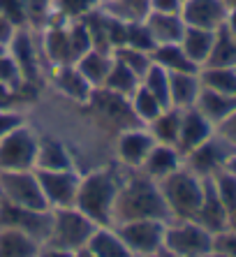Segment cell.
<instances>
[{
	"mask_svg": "<svg viewBox=\"0 0 236 257\" xmlns=\"http://www.w3.org/2000/svg\"><path fill=\"white\" fill-rule=\"evenodd\" d=\"M125 44H128V47H135V49H142V51H148V54H153V49H155L153 37H151V33H148V28H146L144 21L128 24Z\"/></svg>",
	"mask_w": 236,
	"mask_h": 257,
	"instance_id": "obj_39",
	"label": "cell"
},
{
	"mask_svg": "<svg viewBox=\"0 0 236 257\" xmlns=\"http://www.w3.org/2000/svg\"><path fill=\"white\" fill-rule=\"evenodd\" d=\"M208 181H211L213 190L218 192L220 202L224 204V209L231 211L236 206V176L231 172H227V169H220V172H215L213 176H208Z\"/></svg>",
	"mask_w": 236,
	"mask_h": 257,
	"instance_id": "obj_37",
	"label": "cell"
},
{
	"mask_svg": "<svg viewBox=\"0 0 236 257\" xmlns=\"http://www.w3.org/2000/svg\"><path fill=\"white\" fill-rule=\"evenodd\" d=\"M19 28H14L10 21H7L3 14H0V44L3 47H7V44L12 42V37H14V33H17Z\"/></svg>",
	"mask_w": 236,
	"mask_h": 257,
	"instance_id": "obj_48",
	"label": "cell"
},
{
	"mask_svg": "<svg viewBox=\"0 0 236 257\" xmlns=\"http://www.w3.org/2000/svg\"><path fill=\"white\" fill-rule=\"evenodd\" d=\"M222 28H227L231 35L236 37V7H229V10H227V17H224Z\"/></svg>",
	"mask_w": 236,
	"mask_h": 257,
	"instance_id": "obj_49",
	"label": "cell"
},
{
	"mask_svg": "<svg viewBox=\"0 0 236 257\" xmlns=\"http://www.w3.org/2000/svg\"><path fill=\"white\" fill-rule=\"evenodd\" d=\"M116 232L121 234L123 243L128 245V250L132 257H155L162 252L165 245V220H125V222H113Z\"/></svg>",
	"mask_w": 236,
	"mask_h": 257,
	"instance_id": "obj_7",
	"label": "cell"
},
{
	"mask_svg": "<svg viewBox=\"0 0 236 257\" xmlns=\"http://www.w3.org/2000/svg\"><path fill=\"white\" fill-rule=\"evenodd\" d=\"M53 19L63 21H81L100 7V0H51Z\"/></svg>",
	"mask_w": 236,
	"mask_h": 257,
	"instance_id": "obj_34",
	"label": "cell"
},
{
	"mask_svg": "<svg viewBox=\"0 0 236 257\" xmlns=\"http://www.w3.org/2000/svg\"><path fill=\"white\" fill-rule=\"evenodd\" d=\"M77 257H93V255H90L88 250H79V252H77Z\"/></svg>",
	"mask_w": 236,
	"mask_h": 257,
	"instance_id": "obj_53",
	"label": "cell"
},
{
	"mask_svg": "<svg viewBox=\"0 0 236 257\" xmlns=\"http://www.w3.org/2000/svg\"><path fill=\"white\" fill-rule=\"evenodd\" d=\"M234 151H236L234 146H229L218 132H213L204 144H199L197 149L185 153L183 165L190 169V172H195L197 176L208 179V176H213V174L220 172V169L227 165V160H229V156Z\"/></svg>",
	"mask_w": 236,
	"mask_h": 257,
	"instance_id": "obj_10",
	"label": "cell"
},
{
	"mask_svg": "<svg viewBox=\"0 0 236 257\" xmlns=\"http://www.w3.org/2000/svg\"><path fill=\"white\" fill-rule=\"evenodd\" d=\"M7 51L14 58L24 84L33 86L40 79L42 72V60H40V51H37L35 42H33V30L30 28H19L14 33L12 42L7 44Z\"/></svg>",
	"mask_w": 236,
	"mask_h": 257,
	"instance_id": "obj_13",
	"label": "cell"
},
{
	"mask_svg": "<svg viewBox=\"0 0 236 257\" xmlns=\"http://www.w3.org/2000/svg\"><path fill=\"white\" fill-rule=\"evenodd\" d=\"M144 218L165 222L171 220L160 183L139 169L125 172L116 197V206H113V222L144 220Z\"/></svg>",
	"mask_w": 236,
	"mask_h": 257,
	"instance_id": "obj_1",
	"label": "cell"
},
{
	"mask_svg": "<svg viewBox=\"0 0 236 257\" xmlns=\"http://www.w3.org/2000/svg\"><path fill=\"white\" fill-rule=\"evenodd\" d=\"M3 51H7V47H3V44H0V54H3Z\"/></svg>",
	"mask_w": 236,
	"mask_h": 257,
	"instance_id": "obj_56",
	"label": "cell"
},
{
	"mask_svg": "<svg viewBox=\"0 0 236 257\" xmlns=\"http://www.w3.org/2000/svg\"><path fill=\"white\" fill-rule=\"evenodd\" d=\"M208 257H229V255H222V252H213L211 250V255H208Z\"/></svg>",
	"mask_w": 236,
	"mask_h": 257,
	"instance_id": "obj_54",
	"label": "cell"
},
{
	"mask_svg": "<svg viewBox=\"0 0 236 257\" xmlns=\"http://www.w3.org/2000/svg\"><path fill=\"white\" fill-rule=\"evenodd\" d=\"M0 84L7 86H24V79H21V72H19L14 58L10 56V51H3L0 54Z\"/></svg>",
	"mask_w": 236,
	"mask_h": 257,
	"instance_id": "obj_41",
	"label": "cell"
},
{
	"mask_svg": "<svg viewBox=\"0 0 236 257\" xmlns=\"http://www.w3.org/2000/svg\"><path fill=\"white\" fill-rule=\"evenodd\" d=\"M0 199H5L14 206H24V209H49L47 202H44V195H42L35 169L0 172Z\"/></svg>",
	"mask_w": 236,
	"mask_h": 257,
	"instance_id": "obj_8",
	"label": "cell"
},
{
	"mask_svg": "<svg viewBox=\"0 0 236 257\" xmlns=\"http://www.w3.org/2000/svg\"><path fill=\"white\" fill-rule=\"evenodd\" d=\"M102 3H104V0H100V5H102Z\"/></svg>",
	"mask_w": 236,
	"mask_h": 257,
	"instance_id": "obj_57",
	"label": "cell"
},
{
	"mask_svg": "<svg viewBox=\"0 0 236 257\" xmlns=\"http://www.w3.org/2000/svg\"><path fill=\"white\" fill-rule=\"evenodd\" d=\"M213 37H215V30H206V28H195V26H185V33L181 37V47L188 54V58L195 63L197 67H204L208 54H211L213 47Z\"/></svg>",
	"mask_w": 236,
	"mask_h": 257,
	"instance_id": "obj_25",
	"label": "cell"
},
{
	"mask_svg": "<svg viewBox=\"0 0 236 257\" xmlns=\"http://www.w3.org/2000/svg\"><path fill=\"white\" fill-rule=\"evenodd\" d=\"M74 65H77V70L83 74V79L97 90V88H102L106 74H109V70H111V65H113V51L90 47L83 56H79Z\"/></svg>",
	"mask_w": 236,
	"mask_h": 257,
	"instance_id": "obj_20",
	"label": "cell"
},
{
	"mask_svg": "<svg viewBox=\"0 0 236 257\" xmlns=\"http://www.w3.org/2000/svg\"><path fill=\"white\" fill-rule=\"evenodd\" d=\"M42 241L14 227H0V257H35Z\"/></svg>",
	"mask_w": 236,
	"mask_h": 257,
	"instance_id": "obj_24",
	"label": "cell"
},
{
	"mask_svg": "<svg viewBox=\"0 0 236 257\" xmlns=\"http://www.w3.org/2000/svg\"><path fill=\"white\" fill-rule=\"evenodd\" d=\"M153 63L158 67H162L165 72L174 74V72H199V67L188 58V54L183 51V47L178 42L174 44H158L151 54Z\"/></svg>",
	"mask_w": 236,
	"mask_h": 257,
	"instance_id": "obj_27",
	"label": "cell"
},
{
	"mask_svg": "<svg viewBox=\"0 0 236 257\" xmlns=\"http://www.w3.org/2000/svg\"><path fill=\"white\" fill-rule=\"evenodd\" d=\"M153 146H155V139L146 130V125H132L121 130L116 137V156L121 167L128 169V172L139 169Z\"/></svg>",
	"mask_w": 236,
	"mask_h": 257,
	"instance_id": "obj_12",
	"label": "cell"
},
{
	"mask_svg": "<svg viewBox=\"0 0 236 257\" xmlns=\"http://www.w3.org/2000/svg\"><path fill=\"white\" fill-rule=\"evenodd\" d=\"M24 123H26V116L21 109H0V137L10 135L19 125H24Z\"/></svg>",
	"mask_w": 236,
	"mask_h": 257,
	"instance_id": "obj_44",
	"label": "cell"
},
{
	"mask_svg": "<svg viewBox=\"0 0 236 257\" xmlns=\"http://www.w3.org/2000/svg\"><path fill=\"white\" fill-rule=\"evenodd\" d=\"M0 14H3L14 28H28L24 0H0Z\"/></svg>",
	"mask_w": 236,
	"mask_h": 257,
	"instance_id": "obj_40",
	"label": "cell"
},
{
	"mask_svg": "<svg viewBox=\"0 0 236 257\" xmlns=\"http://www.w3.org/2000/svg\"><path fill=\"white\" fill-rule=\"evenodd\" d=\"M178 167H183V156L176 146L169 144H155L151 153L146 156L144 165L139 167V172H144L146 176H151L153 181H162L165 176H169L171 172H176Z\"/></svg>",
	"mask_w": 236,
	"mask_h": 257,
	"instance_id": "obj_18",
	"label": "cell"
},
{
	"mask_svg": "<svg viewBox=\"0 0 236 257\" xmlns=\"http://www.w3.org/2000/svg\"><path fill=\"white\" fill-rule=\"evenodd\" d=\"M213 250V234L197 220H169L165 227L162 252L176 257H208Z\"/></svg>",
	"mask_w": 236,
	"mask_h": 257,
	"instance_id": "obj_5",
	"label": "cell"
},
{
	"mask_svg": "<svg viewBox=\"0 0 236 257\" xmlns=\"http://www.w3.org/2000/svg\"><path fill=\"white\" fill-rule=\"evenodd\" d=\"M181 17H183L185 26L218 30L224 24L227 5L222 0H183Z\"/></svg>",
	"mask_w": 236,
	"mask_h": 257,
	"instance_id": "obj_15",
	"label": "cell"
},
{
	"mask_svg": "<svg viewBox=\"0 0 236 257\" xmlns=\"http://www.w3.org/2000/svg\"><path fill=\"white\" fill-rule=\"evenodd\" d=\"M142 86L151 95L158 97L165 107H169V72H165L162 67H158L153 63L142 77Z\"/></svg>",
	"mask_w": 236,
	"mask_h": 257,
	"instance_id": "obj_35",
	"label": "cell"
},
{
	"mask_svg": "<svg viewBox=\"0 0 236 257\" xmlns=\"http://www.w3.org/2000/svg\"><path fill=\"white\" fill-rule=\"evenodd\" d=\"M224 169H227V172H231L236 176V151L234 153H231L229 156V160H227V165H224Z\"/></svg>",
	"mask_w": 236,
	"mask_h": 257,
	"instance_id": "obj_50",
	"label": "cell"
},
{
	"mask_svg": "<svg viewBox=\"0 0 236 257\" xmlns=\"http://www.w3.org/2000/svg\"><path fill=\"white\" fill-rule=\"evenodd\" d=\"M74 167V158L70 149L58 139H42L40 149H37V162L35 169H72Z\"/></svg>",
	"mask_w": 236,
	"mask_h": 257,
	"instance_id": "obj_26",
	"label": "cell"
},
{
	"mask_svg": "<svg viewBox=\"0 0 236 257\" xmlns=\"http://www.w3.org/2000/svg\"><path fill=\"white\" fill-rule=\"evenodd\" d=\"M139 84H142V79L137 77L130 67L123 65V63L113 56V65H111V70H109V74H106L102 88L109 90V93H113V95L125 97V100H128V97L139 88Z\"/></svg>",
	"mask_w": 236,
	"mask_h": 257,
	"instance_id": "obj_28",
	"label": "cell"
},
{
	"mask_svg": "<svg viewBox=\"0 0 236 257\" xmlns=\"http://www.w3.org/2000/svg\"><path fill=\"white\" fill-rule=\"evenodd\" d=\"M213 132H215V127L201 116V111L197 107L181 109V125H178L176 149L181 151V156H185L192 149H197L199 144L206 142Z\"/></svg>",
	"mask_w": 236,
	"mask_h": 257,
	"instance_id": "obj_14",
	"label": "cell"
},
{
	"mask_svg": "<svg viewBox=\"0 0 236 257\" xmlns=\"http://www.w3.org/2000/svg\"><path fill=\"white\" fill-rule=\"evenodd\" d=\"M160 190L171 220H192L204 195V179L183 165L160 181Z\"/></svg>",
	"mask_w": 236,
	"mask_h": 257,
	"instance_id": "obj_3",
	"label": "cell"
},
{
	"mask_svg": "<svg viewBox=\"0 0 236 257\" xmlns=\"http://www.w3.org/2000/svg\"><path fill=\"white\" fill-rule=\"evenodd\" d=\"M40 135L28 123L19 125L10 135L0 137V172L35 169Z\"/></svg>",
	"mask_w": 236,
	"mask_h": 257,
	"instance_id": "obj_6",
	"label": "cell"
},
{
	"mask_svg": "<svg viewBox=\"0 0 236 257\" xmlns=\"http://www.w3.org/2000/svg\"><path fill=\"white\" fill-rule=\"evenodd\" d=\"M95 225L86 213L77 206H67V209H51V229L44 243L67 248V250H83L88 243L90 234L95 232Z\"/></svg>",
	"mask_w": 236,
	"mask_h": 257,
	"instance_id": "obj_4",
	"label": "cell"
},
{
	"mask_svg": "<svg viewBox=\"0 0 236 257\" xmlns=\"http://www.w3.org/2000/svg\"><path fill=\"white\" fill-rule=\"evenodd\" d=\"M158 257H176V255H169V252H160Z\"/></svg>",
	"mask_w": 236,
	"mask_h": 257,
	"instance_id": "obj_55",
	"label": "cell"
},
{
	"mask_svg": "<svg viewBox=\"0 0 236 257\" xmlns=\"http://www.w3.org/2000/svg\"><path fill=\"white\" fill-rule=\"evenodd\" d=\"M148 33L153 37L155 47L158 44H174L181 42V37L185 33V21L181 14H162V12H148L144 19Z\"/></svg>",
	"mask_w": 236,
	"mask_h": 257,
	"instance_id": "obj_21",
	"label": "cell"
},
{
	"mask_svg": "<svg viewBox=\"0 0 236 257\" xmlns=\"http://www.w3.org/2000/svg\"><path fill=\"white\" fill-rule=\"evenodd\" d=\"M201 93L199 72H174L169 74V107L190 109L195 107Z\"/></svg>",
	"mask_w": 236,
	"mask_h": 257,
	"instance_id": "obj_19",
	"label": "cell"
},
{
	"mask_svg": "<svg viewBox=\"0 0 236 257\" xmlns=\"http://www.w3.org/2000/svg\"><path fill=\"white\" fill-rule=\"evenodd\" d=\"M24 86H7L0 84V109H21V102H24Z\"/></svg>",
	"mask_w": 236,
	"mask_h": 257,
	"instance_id": "obj_43",
	"label": "cell"
},
{
	"mask_svg": "<svg viewBox=\"0 0 236 257\" xmlns=\"http://www.w3.org/2000/svg\"><path fill=\"white\" fill-rule=\"evenodd\" d=\"M125 172H118L116 167H100L81 174L74 206L88 215L95 225H113V206Z\"/></svg>",
	"mask_w": 236,
	"mask_h": 257,
	"instance_id": "obj_2",
	"label": "cell"
},
{
	"mask_svg": "<svg viewBox=\"0 0 236 257\" xmlns=\"http://www.w3.org/2000/svg\"><path fill=\"white\" fill-rule=\"evenodd\" d=\"M51 79L56 88L63 93L65 97L79 102V104H88V100L93 97V86L83 79V74L77 70L74 63L70 65H56L51 67Z\"/></svg>",
	"mask_w": 236,
	"mask_h": 257,
	"instance_id": "obj_17",
	"label": "cell"
},
{
	"mask_svg": "<svg viewBox=\"0 0 236 257\" xmlns=\"http://www.w3.org/2000/svg\"><path fill=\"white\" fill-rule=\"evenodd\" d=\"M224 5H227V10H229V7H236V0H222Z\"/></svg>",
	"mask_w": 236,
	"mask_h": 257,
	"instance_id": "obj_52",
	"label": "cell"
},
{
	"mask_svg": "<svg viewBox=\"0 0 236 257\" xmlns=\"http://www.w3.org/2000/svg\"><path fill=\"white\" fill-rule=\"evenodd\" d=\"M83 250H88L93 257H132L113 225H97Z\"/></svg>",
	"mask_w": 236,
	"mask_h": 257,
	"instance_id": "obj_22",
	"label": "cell"
},
{
	"mask_svg": "<svg viewBox=\"0 0 236 257\" xmlns=\"http://www.w3.org/2000/svg\"><path fill=\"white\" fill-rule=\"evenodd\" d=\"M128 102H130L132 116L137 118V123H139V125H148V123H151V120H153L155 116L165 109V104H162V102H160L155 95H151V93H148L142 84H139V88H137L135 93L128 97Z\"/></svg>",
	"mask_w": 236,
	"mask_h": 257,
	"instance_id": "obj_31",
	"label": "cell"
},
{
	"mask_svg": "<svg viewBox=\"0 0 236 257\" xmlns=\"http://www.w3.org/2000/svg\"><path fill=\"white\" fill-rule=\"evenodd\" d=\"M40 188L49 209H67L77 202L81 174L77 167L72 169H35Z\"/></svg>",
	"mask_w": 236,
	"mask_h": 257,
	"instance_id": "obj_9",
	"label": "cell"
},
{
	"mask_svg": "<svg viewBox=\"0 0 236 257\" xmlns=\"http://www.w3.org/2000/svg\"><path fill=\"white\" fill-rule=\"evenodd\" d=\"M35 257H77V252L67 250V248H58V245H51V243H42Z\"/></svg>",
	"mask_w": 236,
	"mask_h": 257,
	"instance_id": "obj_47",
	"label": "cell"
},
{
	"mask_svg": "<svg viewBox=\"0 0 236 257\" xmlns=\"http://www.w3.org/2000/svg\"><path fill=\"white\" fill-rule=\"evenodd\" d=\"M151 12H162V14H181L183 0H148Z\"/></svg>",
	"mask_w": 236,
	"mask_h": 257,
	"instance_id": "obj_46",
	"label": "cell"
},
{
	"mask_svg": "<svg viewBox=\"0 0 236 257\" xmlns=\"http://www.w3.org/2000/svg\"><path fill=\"white\" fill-rule=\"evenodd\" d=\"M24 10H26V21L28 28H44L53 19V3L51 0H24Z\"/></svg>",
	"mask_w": 236,
	"mask_h": 257,
	"instance_id": "obj_38",
	"label": "cell"
},
{
	"mask_svg": "<svg viewBox=\"0 0 236 257\" xmlns=\"http://www.w3.org/2000/svg\"><path fill=\"white\" fill-rule=\"evenodd\" d=\"M155 257H158V255H155Z\"/></svg>",
	"mask_w": 236,
	"mask_h": 257,
	"instance_id": "obj_58",
	"label": "cell"
},
{
	"mask_svg": "<svg viewBox=\"0 0 236 257\" xmlns=\"http://www.w3.org/2000/svg\"><path fill=\"white\" fill-rule=\"evenodd\" d=\"M213 252L236 257V229L224 227L222 232L213 234Z\"/></svg>",
	"mask_w": 236,
	"mask_h": 257,
	"instance_id": "obj_42",
	"label": "cell"
},
{
	"mask_svg": "<svg viewBox=\"0 0 236 257\" xmlns=\"http://www.w3.org/2000/svg\"><path fill=\"white\" fill-rule=\"evenodd\" d=\"M227 227H231V229H236V206L229 211V225Z\"/></svg>",
	"mask_w": 236,
	"mask_h": 257,
	"instance_id": "obj_51",
	"label": "cell"
},
{
	"mask_svg": "<svg viewBox=\"0 0 236 257\" xmlns=\"http://www.w3.org/2000/svg\"><path fill=\"white\" fill-rule=\"evenodd\" d=\"M199 79L204 88L236 97V67H201Z\"/></svg>",
	"mask_w": 236,
	"mask_h": 257,
	"instance_id": "obj_33",
	"label": "cell"
},
{
	"mask_svg": "<svg viewBox=\"0 0 236 257\" xmlns=\"http://www.w3.org/2000/svg\"><path fill=\"white\" fill-rule=\"evenodd\" d=\"M204 67H236V37L222 26L215 30L211 54H208Z\"/></svg>",
	"mask_w": 236,
	"mask_h": 257,
	"instance_id": "obj_30",
	"label": "cell"
},
{
	"mask_svg": "<svg viewBox=\"0 0 236 257\" xmlns=\"http://www.w3.org/2000/svg\"><path fill=\"white\" fill-rule=\"evenodd\" d=\"M192 220H197L201 227H206L211 234L222 232L229 225V211L224 209V204L220 202L218 192L213 190L208 179H204V195H201V204Z\"/></svg>",
	"mask_w": 236,
	"mask_h": 257,
	"instance_id": "obj_16",
	"label": "cell"
},
{
	"mask_svg": "<svg viewBox=\"0 0 236 257\" xmlns=\"http://www.w3.org/2000/svg\"><path fill=\"white\" fill-rule=\"evenodd\" d=\"M102 10L111 17L121 19L125 24H135V21H144L151 12L148 0H104Z\"/></svg>",
	"mask_w": 236,
	"mask_h": 257,
	"instance_id": "obj_32",
	"label": "cell"
},
{
	"mask_svg": "<svg viewBox=\"0 0 236 257\" xmlns=\"http://www.w3.org/2000/svg\"><path fill=\"white\" fill-rule=\"evenodd\" d=\"M215 132H218L220 137L229 144V146H234V149H236V109L222 120V123H218V125H215Z\"/></svg>",
	"mask_w": 236,
	"mask_h": 257,
	"instance_id": "obj_45",
	"label": "cell"
},
{
	"mask_svg": "<svg viewBox=\"0 0 236 257\" xmlns=\"http://www.w3.org/2000/svg\"><path fill=\"white\" fill-rule=\"evenodd\" d=\"M0 227H14L44 243L51 229V209H24L0 199Z\"/></svg>",
	"mask_w": 236,
	"mask_h": 257,
	"instance_id": "obj_11",
	"label": "cell"
},
{
	"mask_svg": "<svg viewBox=\"0 0 236 257\" xmlns=\"http://www.w3.org/2000/svg\"><path fill=\"white\" fill-rule=\"evenodd\" d=\"M113 56H116L123 65L130 67V70L135 72L139 79L146 74L148 67L153 65V58H151V54H148V51H142V49H135V47H128V44L118 47L116 51H113Z\"/></svg>",
	"mask_w": 236,
	"mask_h": 257,
	"instance_id": "obj_36",
	"label": "cell"
},
{
	"mask_svg": "<svg viewBox=\"0 0 236 257\" xmlns=\"http://www.w3.org/2000/svg\"><path fill=\"white\" fill-rule=\"evenodd\" d=\"M195 107L199 109L201 116L215 127L236 109V97L224 95V93H218V90H211V88H204V86H201V93H199V97H197Z\"/></svg>",
	"mask_w": 236,
	"mask_h": 257,
	"instance_id": "obj_23",
	"label": "cell"
},
{
	"mask_svg": "<svg viewBox=\"0 0 236 257\" xmlns=\"http://www.w3.org/2000/svg\"><path fill=\"white\" fill-rule=\"evenodd\" d=\"M178 125H181V109L176 107H165L146 125V130L153 135L155 144H169L176 146L178 139Z\"/></svg>",
	"mask_w": 236,
	"mask_h": 257,
	"instance_id": "obj_29",
	"label": "cell"
}]
</instances>
